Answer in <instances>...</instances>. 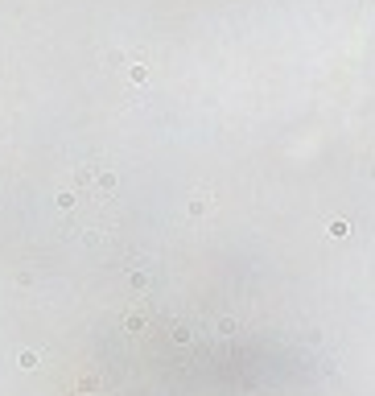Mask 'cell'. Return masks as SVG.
Segmentation results:
<instances>
[{"label": "cell", "mask_w": 375, "mask_h": 396, "mask_svg": "<svg viewBox=\"0 0 375 396\" xmlns=\"http://www.w3.org/2000/svg\"><path fill=\"white\" fill-rule=\"evenodd\" d=\"M124 326H128V330H132V334H140V330H145V326H149V310H128Z\"/></svg>", "instance_id": "6da1fadb"}]
</instances>
